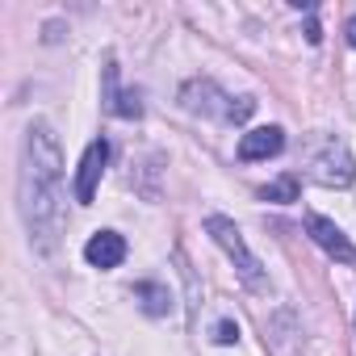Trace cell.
Here are the masks:
<instances>
[{
  "label": "cell",
  "mask_w": 356,
  "mask_h": 356,
  "mask_svg": "<svg viewBox=\"0 0 356 356\" xmlns=\"http://www.w3.org/2000/svg\"><path fill=\"white\" fill-rule=\"evenodd\" d=\"M134 298L143 302V310H147L151 318H159V314H168V310H172V289H168V285L143 281V285H134Z\"/></svg>",
  "instance_id": "8"
},
{
  "label": "cell",
  "mask_w": 356,
  "mask_h": 356,
  "mask_svg": "<svg viewBox=\"0 0 356 356\" xmlns=\"http://www.w3.org/2000/svg\"><path fill=\"white\" fill-rule=\"evenodd\" d=\"M314 181L327 185V189H343V185L356 181V163H352V155H348V147H343L339 138H331V143L314 155Z\"/></svg>",
  "instance_id": "3"
},
{
  "label": "cell",
  "mask_w": 356,
  "mask_h": 356,
  "mask_svg": "<svg viewBox=\"0 0 356 356\" xmlns=\"http://www.w3.org/2000/svg\"><path fill=\"white\" fill-rule=\"evenodd\" d=\"M306 231H310V239H314L331 260H339V264H356V248L348 243V235H343L331 218H323V214H306Z\"/></svg>",
  "instance_id": "5"
},
{
  "label": "cell",
  "mask_w": 356,
  "mask_h": 356,
  "mask_svg": "<svg viewBox=\"0 0 356 356\" xmlns=\"http://www.w3.org/2000/svg\"><path fill=\"white\" fill-rule=\"evenodd\" d=\"M17 189H22V218L30 227V239L38 248H51L63 218V159L47 122H34L26 130Z\"/></svg>",
  "instance_id": "1"
},
{
  "label": "cell",
  "mask_w": 356,
  "mask_h": 356,
  "mask_svg": "<svg viewBox=\"0 0 356 356\" xmlns=\"http://www.w3.org/2000/svg\"><path fill=\"white\" fill-rule=\"evenodd\" d=\"M260 197H264V202H277V206H289V202H298V176L289 172V176H281V181L264 185V189H260Z\"/></svg>",
  "instance_id": "9"
},
{
  "label": "cell",
  "mask_w": 356,
  "mask_h": 356,
  "mask_svg": "<svg viewBox=\"0 0 356 356\" xmlns=\"http://www.w3.org/2000/svg\"><path fill=\"white\" fill-rule=\"evenodd\" d=\"M206 231L214 235V243L235 260V273H239V281L248 285V289H264V268H260V260L252 256V248L243 243V235H239V227L231 222V218H222V214H210L206 218Z\"/></svg>",
  "instance_id": "2"
},
{
  "label": "cell",
  "mask_w": 356,
  "mask_h": 356,
  "mask_svg": "<svg viewBox=\"0 0 356 356\" xmlns=\"http://www.w3.org/2000/svg\"><path fill=\"white\" fill-rule=\"evenodd\" d=\"M252 109H256V101L252 97H239V105H227V118L231 122H243V118H252Z\"/></svg>",
  "instance_id": "10"
},
{
  "label": "cell",
  "mask_w": 356,
  "mask_h": 356,
  "mask_svg": "<svg viewBox=\"0 0 356 356\" xmlns=\"http://www.w3.org/2000/svg\"><path fill=\"white\" fill-rule=\"evenodd\" d=\"M235 339H239V327H235L231 318H222V323H218V331H214V343H222V348H227V343H235Z\"/></svg>",
  "instance_id": "11"
},
{
  "label": "cell",
  "mask_w": 356,
  "mask_h": 356,
  "mask_svg": "<svg viewBox=\"0 0 356 356\" xmlns=\"http://www.w3.org/2000/svg\"><path fill=\"white\" fill-rule=\"evenodd\" d=\"M84 260L92 268H118L126 260V239L118 231H97L88 243H84Z\"/></svg>",
  "instance_id": "6"
},
{
  "label": "cell",
  "mask_w": 356,
  "mask_h": 356,
  "mask_svg": "<svg viewBox=\"0 0 356 356\" xmlns=\"http://www.w3.org/2000/svg\"><path fill=\"white\" fill-rule=\"evenodd\" d=\"M348 42H352V47H356V17H352V22H348Z\"/></svg>",
  "instance_id": "12"
},
{
  "label": "cell",
  "mask_w": 356,
  "mask_h": 356,
  "mask_svg": "<svg viewBox=\"0 0 356 356\" xmlns=\"http://www.w3.org/2000/svg\"><path fill=\"white\" fill-rule=\"evenodd\" d=\"M105 163H109V143L105 138H92L88 151H84V159H80V172H76V202L80 206H88L97 197V181H101Z\"/></svg>",
  "instance_id": "4"
},
{
  "label": "cell",
  "mask_w": 356,
  "mask_h": 356,
  "mask_svg": "<svg viewBox=\"0 0 356 356\" xmlns=\"http://www.w3.org/2000/svg\"><path fill=\"white\" fill-rule=\"evenodd\" d=\"M281 147H285L281 126H260V130H248V134L239 138V159H243V163H252V159H268V155H277Z\"/></svg>",
  "instance_id": "7"
}]
</instances>
